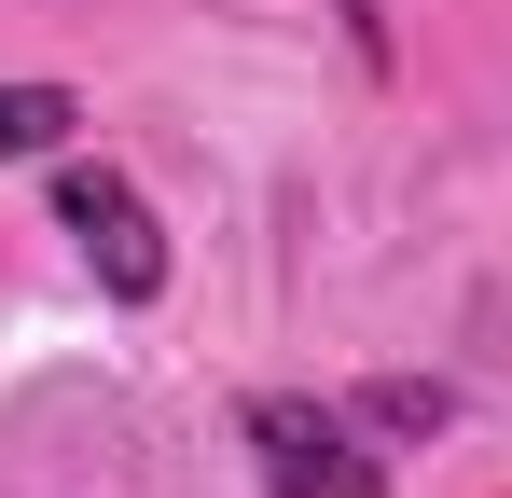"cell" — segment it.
<instances>
[{"mask_svg":"<svg viewBox=\"0 0 512 498\" xmlns=\"http://www.w3.org/2000/svg\"><path fill=\"white\" fill-rule=\"evenodd\" d=\"M360 415H374V429H388V443H429V429H443V374H374V388H360Z\"/></svg>","mask_w":512,"mask_h":498,"instance_id":"cell-4","label":"cell"},{"mask_svg":"<svg viewBox=\"0 0 512 498\" xmlns=\"http://www.w3.org/2000/svg\"><path fill=\"white\" fill-rule=\"evenodd\" d=\"M70 125H84L70 83H0V166L14 153H70Z\"/></svg>","mask_w":512,"mask_h":498,"instance_id":"cell-3","label":"cell"},{"mask_svg":"<svg viewBox=\"0 0 512 498\" xmlns=\"http://www.w3.org/2000/svg\"><path fill=\"white\" fill-rule=\"evenodd\" d=\"M250 457L277 498H388V471L360 457V429L333 402H305V388H263L250 402Z\"/></svg>","mask_w":512,"mask_h":498,"instance_id":"cell-1","label":"cell"},{"mask_svg":"<svg viewBox=\"0 0 512 498\" xmlns=\"http://www.w3.org/2000/svg\"><path fill=\"white\" fill-rule=\"evenodd\" d=\"M56 222H70V249L97 263L111 305H153L167 291V236H153V208H139L125 166H56Z\"/></svg>","mask_w":512,"mask_h":498,"instance_id":"cell-2","label":"cell"}]
</instances>
